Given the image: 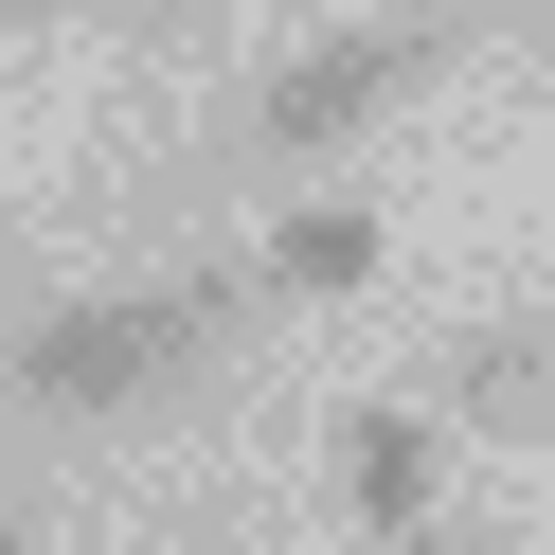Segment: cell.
Here are the masks:
<instances>
[{"label": "cell", "mask_w": 555, "mask_h": 555, "mask_svg": "<svg viewBox=\"0 0 555 555\" xmlns=\"http://www.w3.org/2000/svg\"><path fill=\"white\" fill-rule=\"evenodd\" d=\"M251 269H162V287H90V305H37V323H0V412H54V430H126L144 395L233 359L251 323Z\"/></svg>", "instance_id": "cell-1"}, {"label": "cell", "mask_w": 555, "mask_h": 555, "mask_svg": "<svg viewBox=\"0 0 555 555\" xmlns=\"http://www.w3.org/2000/svg\"><path fill=\"white\" fill-rule=\"evenodd\" d=\"M448 54H466V37H448V0H412V18H340V37H305V54H269V73H251L233 162H340L359 126H395Z\"/></svg>", "instance_id": "cell-2"}, {"label": "cell", "mask_w": 555, "mask_h": 555, "mask_svg": "<svg viewBox=\"0 0 555 555\" xmlns=\"http://www.w3.org/2000/svg\"><path fill=\"white\" fill-rule=\"evenodd\" d=\"M430 430L555 448V305H466V323L430 340Z\"/></svg>", "instance_id": "cell-3"}, {"label": "cell", "mask_w": 555, "mask_h": 555, "mask_svg": "<svg viewBox=\"0 0 555 555\" xmlns=\"http://www.w3.org/2000/svg\"><path fill=\"white\" fill-rule=\"evenodd\" d=\"M340 519H359L376 555L448 519V430H430V395H359V412H340Z\"/></svg>", "instance_id": "cell-4"}, {"label": "cell", "mask_w": 555, "mask_h": 555, "mask_svg": "<svg viewBox=\"0 0 555 555\" xmlns=\"http://www.w3.org/2000/svg\"><path fill=\"white\" fill-rule=\"evenodd\" d=\"M376 251H395V233H376L359 197H287L269 251H251V287H269V305H340V287H376Z\"/></svg>", "instance_id": "cell-5"}, {"label": "cell", "mask_w": 555, "mask_h": 555, "mask_svg": "<svg viewBox=\"0 0 555 555\" xmlns=\"http://www.w3.org/2000/svg\"><path fill=\"white\" fill-rule=\"evenodd\" d=\"M108 18H126V37H144V54H162V37H216L233 0H108Z\"/></svg>", "instance_id": "cell-6"}, {"label": "cell", "mask_w": 555, "mask_h": 555, "mask_svg": "<svg viewBox=\"0 0 555 555\" xmlns=\"http://www.w3.org/2000/svg\"><path fill=\"white\" fill-rule=\"evenodd\" d=\"M538 18H555V0H448V37H466V54H483V37H538Z\"/></svg>", "instance_id": "cell-7"}, {"label": "cell", "mask_w": 555, "mask_h": 555, "mask_svg": "<svg viewBox=\"0 0 555 555\" xmlns=\"http://www.w3.org/2000/svg\"><path fill=\"white\" fill-rule=\"evenodd\" d=\"M395 555H502V538H483V519H430V538H395Z\"/></svg>", "instance_id": "cell-8"}, {"label": "cell", "mask_w": 555, "mask_h": 555, "mask_svg": "<svg viewBox=\"0 0 555 555\" xmlns=\"http://www.w3.org/2000/svg\"><path fill=\"white\" fill-rule=\"evenodd\" d=\"M0 555H54V538H37V519H18V502H0Z\"/></svg>", "instance_id": "cell-9"}, {"label": "cell", "mask_w": 555, "mask_h": 555, "mask_svg": "<svg viewBox=\"0 0 555 555\" xmlns=\"http://www.w3.org/2000/svg\"><path fill=\"white\" fill-rule=\"evenodd\" d=\"M18 18H73V0H0V37H18Z\"/></svg>", "instance_id": "cell-10"}, {"label": "cell", "mask_w": 555, "mask_h": 555, "mask_svg": "<svg viewBox=\"0 0 555 555\" xmlns=\"http://www.w3.org/2000/svg\"><path fill=\"white\" fill-rule=\"evenodd\" d=\"M538 90H555V18H538Z\"/></svg>", "instance_id": "cell-11"}]
</instances>
